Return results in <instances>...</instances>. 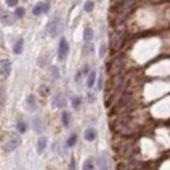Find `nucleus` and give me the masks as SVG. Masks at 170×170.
<instances>
[{
    "mask_svg": "<svg viewBox=\"0 0 170 170\" xmlns=\"http://www.w3.org/2000/svg\"><path fill=\"white\" fill-rule=\"evenodd\" d=\"M114 152L123 160H128V158H134V156L137 153V145L134 140H128V139H121L118 142L114 143L113 145Z\"/></svg>",
    "mask_w": 170,
    "mask_h": 170,
    "instance_id": "f257e3e1",
    "label": "nucleus"
},
{
    "mask_svg": "<svg viewBox=\"0 0 170 170\" xmlns=\"http://www.w3.org/2000/svg\"><path fill=\"white\" fill-rule=\"evenodd\" d=\"M113 130L123 137H130L136 132V127L130 118H121L113 123Z\"/></svg>",
    "mask_w": 170,
    "mask_h": 170,
    "instance_id": "f03ea898",
    "label": "nucleus"
},
{
    "mask_svg": "<svg viewBox=\"0 0 170 170\" xmlns=\"http://www.w3.org/2000/svg\"><path fill=\"white\" fill-rule=\"evenodd\" d=\"M21 144V137L16 134H9L7 137L3 139V144H2V148H3V152L5 153H9V152H13L14 149H17Z\"/></svg>",
    "mask_w": 170,
    "mask_h": 170,
    "instance_id": "7ed1b4c3",
    "label": "nucleus"
},
{
    "mask_svg": "<svg viewBox=\"0 0 170 170\" xmlns=\"http://www.w3.org/2000/svg\"><path fill=\"white\" fill-rule=\"evenodd\" d=\"M124 37H126V28L124 26H119L116 29V32L113 34L111 41H110L113 51H118L122 47L123 42H124Z\"/></svg>",
    "mask_w": 170,
    "mask_h": 170,
    "instance_id": "20e7f679",
    "label": "nucleus"
},
{
    "mask_svg": "<svg viewBox=\"0 0 170 170\" xmlns=\"http://www.w3.org/2000/svg\"><path fill=\"white\" fill-rule=\"evenodd\" d=\"M143 162H140L135 158H128L118 162L116 170H142L143 169Z\"/></svg>",
    "mask_w": 170,
    "mask_h": 170,
    "instance_id": "39448f33",
    "label": "nucleus"
},
{
    "mask_svg": "<svg viewBox=\"0 0 170 170\" xmlns=\"http://www.w3.org/2000/svg\"><path fill=\"white\" fill-rule=\"evenodd\" d=\"M47 32H49L50 37H53V38L58 37L59 33L62 32V20L59 18L58 16H54L53 18L50 20V23L47 25Z\"/></svg>",
    "mask_w": 170,
    "mask_h": 170,
    "instance_id": "423d86ee",
    "label": "nucleus"
},
{
    "mask_svg": "<svg viewBox=\"0 0 170 170\" xmlns=\"http://www.w3.org/2000/svg\"><path fill=\"white\" fill-rule=\"evenodd\" d=\"M123 65H124V59L123 56H116L113 59V62H111V65H110V75H113V76H118V75H121L122 73V70H123Z\"/></svg>",
    "mask_w": 170,
    "mask_h": 170,
    "instance_id": "0eeeda50",
    "label": "nucleus"
},
{
    "mask_svg": "<svg viewBox=\"0 0 170 170\" xmlns=\"http://www.w3.org/2000/svg\"><path fill=\"white\" fill-rule=\"evenodd\" d=\"M98 169L100 170H111V158L107 152H101L98 156Z\"/></svg>",
    "mask_w": 170,
    "mask_h": 170,
    "instance_id": "6e6552de",
    "label": "nucleus"
},
{
    "mask_svg": "<svg viewBox=\"0 0 170 170\" xmlns=\"http://www.w3.org/2000/svg\"><path fill=\"white\" fill-rule=\"evenodd\" d=\"M70 53V45L68 42L65 41V38H60V42H59V47H58V58L59 60H64L67 58Z\"/></svg>",
    "mask_w": 170,
    "mask_h": 170,
    "instance_id": "1a4fd4ad",
    "label": "nucleus"
},
{
    "mask_svg": "<svg viewBox=\"0 0 170 170\" xmlns=\"http://www.w3.org/2000/svg\"><path fill=\"white\" fill-rule=\"evenodd\" d=\"M49 9H50L49 2H42V3H38L33 8V14L34 16H39V14H42V13L49 12Z\"/></svg>",
    "mask_w": 170,
    "mask_h": 170,
    "instance_id": "9d476101",
    "label": "nucleus"
},
{
    "mask_svg": "<svg viewBox=\"0 0 170 170\" xmlns=\"http://www.w3.org/2000/svg\"><path fill=\"white\" fill-rule=\"evenodd\" d=\"M11 68H12L11 62L7 60V59H3V60H2V77H3V79H5V77L9 76Z\"/></svg>",
    "mask_w": 170,
    "mask_h": 170,
    "instance_id": "9b49d317",
    "label": "nucleus"
},
{
    "mask_svg": "<svg viewBox=\"0 0 170 170\" xmlns=\"http://www.w3.org/2000/svg\"><path fill=\"white\" fill-rule=\"evenodd\" d=\"M84 137L86 142H93V140L97 137V132H95L94 128H86L84 132Z\"/></svg>",
    "mask_w": 170,
    "mask_h": 170,
    "instance_id": "f8f14e48",
    "label": "nucleus"
},
{
    "mask_svg": "<svg viewBox=\"0 0 170 170\" xmlns=\"http://www.w3.org/2000/svg\"><path fill=\"white\" fill-rule=\"evenodd\" d=\"M23 49H24V39L18 38L13 45V53L14 54H21L23 53Z\"/></svg>",
    "mask_w": 170,
    "mask_h": 170,
    "instance_id": "ddd939ff",
    "label": "nucleus"
},
{
    "mask_svg": "<svg viewBox=\"0 0 170 170\" xmlns=\"http://www.w3.org/2000/svg\"><path fill=\"white\" fill-rule=\"evenodd\" d=\"M53 105H54L55 107H59V109H62V107H64V106H65V101H64V98H63V95H62V94L55 95Z\"/></svg>",
    "mask_w": 170,
    "mask_h": 170,
    "instance_id": "4468645a",
    "label": "nucleus"
},
{
    "mask_svg": "<svg viewBox=\"0 0 170 170\" xmlns=\"http://www.w3.org/2000/svg\"><path fill=\"white\" fill-rule=\"evenodd\" d=\"M2 23L4 25H11L13 23V20L11 17V13L9 12H5V11H2Z\"/></svg>",
    "mask_w": 170,
    "mask_h": 170,
    "instance_id": "2eb2a0df",
    "label": "nucleus"
},
{
    "mask_svg": "<svg viewBox=\"0 0 170 170\" xmlns=\"http://www.w3.org/2000/svg\"><path fill=\"white\" fill-rule=\"evenodd\" d=\"M46 145H47V140H46V137H39L38 143H37V152H38V153H42L43 151H45Z\"/></svg>",
    "mask_w": 170,
    "mask_h": 170,
    "instance_id": "dca6fc26",
    "label": "nucleus"
},
{
    "mask_svg": "<svg viewBox=\"0 0 170 170\" xmlns=\"http://www.w3.org/2000/svg\"><path fill=\"white\" fill-rule=\"evenodd\" d=\"M33 128H34V131L37 132V134H41L42 132V122H41V119L39 118H34V121H33Z\"/></svg>",
    "mask_w": 170,
    "mask_h": 170,
    "instance_id": "f3484780",
    "label": "nucleus"
},
{
    "mask_svg": "<svg viewBox=\"0 0 170 170\" xmlns=\"http://www.w3.org/2000/svg\"><path fill=\"white\" fill-rule=\"evenodd\" d=\"M94 81H95V71H90L89 75H88L86 86H88V88H92V86L94 85Z\"/></svg>",
    "mask_w": 170,
    "mask_h": 170,
    "instance_id": "a211bd4d",
    "label": "nucleus"
},
{
    "mask_svg": "<svg viewBox=\"0 0 170 170\" xmlns=\"http://www.w3.org/2000/svg\"><path fill=\"white\" fill-rule=\"evenodd\" d=\"M26 103H28V107L30 109V110H35V107H37V102H35V97H34L33 94H30V95L28 97Z\"/></svg>",
    "mask_w": 170,
    "mask_h": 170,
    "instance_id": "6ab92c4d",
    "label": "nucleus"
},
{
    "mask_svg": "<svg viewBox=\"0 0 170 170\" xmlns=\"http://www.w3.org/2000/svg\"><path fill=\"white\" fill-rule=\"evenodd\" d=\"M84 39L86 42H89L93 39V30H92V28H85L84 29Z\"/></svg>",
    "mask_w": 170,
    "mask_h": 170,
    "instance_id": "aec40b11",
    "label": "nucleus"
},
{
    "mask_svg": "<svg viewBox=\"0 0 170 170\" xmlns=\"http://www.w3.org/2000/svg\"><path fill=\"white\" fill-rule=\"evenodd\" d=\"M83 170H94V165H93V161L90 158H88L84 161L83 164Z\"/></svg>",
    "mask_w": 170,
    "mask_h": 170,
    "instance_id": "412c9836",
    "label": "nucleus"
},
{
    "mask_svg": "<svg viewBox=\"0 0 170 170\" xmlns=\"http://www.w3.org/2000/svg\"><path fill=\"white\" fill-rule=\"evenodd\" d=\"M62 123H63L64 127H68L70 126V114L67 111H64L62 114Z\"/></svg>",
    "mask_w": 170,
    "mask_h": 170,
    "instance_id": "4be33fe9",
    "label": "nucleus"
},
{
    "mask_svg": "<svg viewBox=\"0 0 170 170\" xmlns=\"http://www.w3.org/2000/svg\"><path fill=\"white\" fill-rule=\"evenodd\" d=\"M16 127H17V131L20 132V134H24V132L26 131V123L25 122H23V121H20V122H17V126H16Z\"/></svg>",
    "mask_w": 170,
    "mask_h": 170,
    "instance_id": "5701e85b",
    "label": "nucleus"
},
{
    "mask_svg": "<svg viewBox=\"0 0 170 170\" xmlns=\"http://www.w3.org/2000/svg\"><path fill=\"white\" fill-rule=\"evenodd\" d=\"M24 14H25V9L21 8V7H17L16 11H14V17L16 18H23Z\"/></svg>",
    "mask_w": 170,
    "mask_h": 170,
    "instance_id": "b1692460",
    "label": "nucleus"
},
{
    "mask_svg": "<svg viewBox=\"0 0 170 170\" xmlns=\"http://www.w3.org/2000/svg\"><path fill=\"white\" fill-rule=\"evenodd\" d=\"M76 140H77V136L75 135V134H72L70 137H68V140H67V145L68 147H73L76 144Z\"/></svg>",
    "mask_w": 170,
    "mask_h": 170,
    "instance_id": "393cba45",
    "label": "nucleus"
},
{
    "mask_svg": "<svg viewBox=\"0 0 170 170\" xmlns=\"http://www.w3.org/2000/svg\"><path fill=\"white\" fill-rule=\"evenodd\" d=\"M50 72H51V75H53V77H54V79H59V76H60V73H59L58 68H56V67H54V65L50 68Z\"/></svg>",
    "mask_w": 170,
    "mask_h": 170,
    "instance_id": "a878e982",
    "label": "nucleus"
},
{
    "mask_svg": "<svg viewBox=\"0 0 170 170\" xmlns=\"http://www.w3.org/2000/svg\"><path fill=\"white\" fill-rule=\"evenodd\" d=\"M93 8H94V3H93V2H86L85 5H84V9H85L86 12H92Z\"/></svg>",
    "mask_w": 170,
    "mask_h": 170,
    "instance_id": "bb28decb",
    "label": "nucleus"
},
{
    "mask_svg": "<svg viewBox=\"0 0 170 170\" xmlns=\"http://www.w3.org/2000/svg\"><path fill=\"white\" fill-rule=\"evenodd\" d=\"M39 90H41V94H42V95H49V94H50V88L46 86V85H42V86L39 88Z\"/></svg>",
    "mask_w": 170,
    "mask_h": 170,
    "instance_id": "cd10ccee",
    "label": "nucleus"
},
{
    "mask_svg": "<svg viewBox=\"0 0 170 170\" xmlns=\"http://www.w3.org/2000/svg\"><path fill=\"white\" fill-rule=\"evenodd\" d=\"M80 105H81V98H80V97H75V98H72V106H73V107L77 109Z\"/></svg>",
    "mask_w": 170,
    "mask_h": 170,
    "instance_id": "c85d7f7f",
    "label": "nucleus"
},
{
    "mask_svg": "<svg viewBox=\"0 0 170 170\" xmlns=\"http://www.w3.org/2000/svg\"><path fill=\"white\" fill-rule=\"evenodd\" d=\"M98 54H100V56H101V58L105 56V54H106V46H105V45H101L100 51H98Z\"/></svg>",
    "mask_w": 170,
    "mask_h": 170,
    "instance_id": "c756f323",
    "label": "nucleus"
},
{
    "mask_svg": "<svg viewBox=\"0 0 170 170\" xmlns=\"http://www.w3.org/2000/svg\"><path fill=\"white\" fill-rule=\"evenodd\" d=\"M5 2L9 7H16L18 4V0H5Z\"/></svg>",
    "mask_w": 170,
    "mask_h": 170,
    "instance_id": "7c9ffc66",
    "label": "nucleus"
},
{
    "mask_svg": "<svg viewBox=\"0 0 170 170\" xmlns=\"http://www.w3.org/2000/svg\"><path fill=\"white\" fill-rule=\"evenodd\" d=\"M4 103H5V92L4 88H2V107H4Z\"/></svg>",
    "mask_w": 170,
    "mask_h": 170,
    "instance_id": "2f4dec72",
    "label": "nucleus"
},
{
    "mask_svg": "<svg viewBox=\"0 0 170 170\" xmlns=\"http://www.w3.org/2000/svg\"><path fill=\"white\" fill-rule=\"evenodd\" d=\"M70 170H76V164H75V158L71 160V164H70Z\"/></svg>",
    "mask_w": 170,
    "mask_h": 170,
    "instance_id": "473e14b6",
    "label": "nucleus"
},
{
    "mask_svg": "<svg viewBox=\"0 0 170 170\" xmlns=\"http://www.w3.org/2000/svg\"><path fill=\"white\" fill-rule=\"evenodd\" d=\"M102 84H103V79H102V76H100L98 77V89L100 90L102 89Z\"/></svg>",
    "mask_w": 170,
    "mask_h": 170,
    "instance_id": "72a5a7b5",
    "label": "nucleus"
},
{
    "mask_svg": "<svg viewBox=\"0 0 170 170\" xmlns=\"http://www.w3.org/2000/svg\"><path fill=\"white\" fill-rule=\"evenodd\" d=\"M88 97H89V102H93V100H94V95L93 94L89 93V94H88Z\"/></svg>",
    "mask_w": 170,
    "mask_h": 170,
    "instance_id": "f704fd0d",
    "label": "nucleus"
}]
</instances>
